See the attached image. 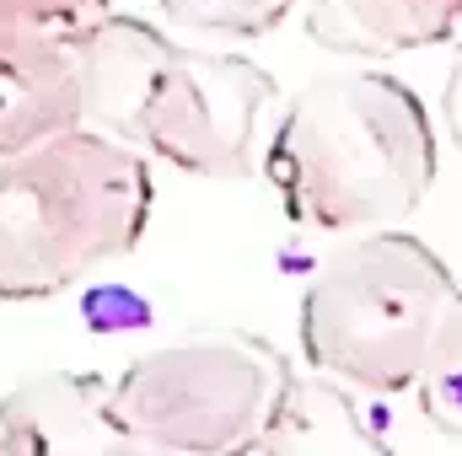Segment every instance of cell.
Masks as SVG:
<instances>
[{
    "label": "cell",
    "mask_w": 462,
    "mask_h": 456,
    "mask_svg": "<svg viewBox=\"0 0 462 456\" xmlns=\"http://www.w3.org/2000/svg\"><path fill=\"white\" fill-rule=\"evenodd\" d=\"M441 145L420 92L393 70H334L280 114L263 172L285 221L312 236L403 226L436 188Z\"/></svg>",
    "instance_id": "cell-1"
},
{
    "label": "cell",
    "mask_w": 462,
    "mask_h": 456,
    "mask_svg": "<svg viewBox=\"0 0 462 456\" xmlns=\"http://www.w3.org/2000/svg\"><path fill=\"white\" fill-rule=\"evenodd\" d=\"M151 161L118 134H60L0 156V301H43L140 247Z\"/></svg>",
    "instance_id": "cell-2"
},
{
    "label": "cell",
    "mask_w": 462,
    "mask_h": 456,
    "mask_svg": "<svg viewBox=\"0 0 462 456\" xmlns=\"http://www.w3.org/2000/svg\"><path fill=\"white\" fill-rule=\"evenodd\" d=\"M452 296V269L414 231L339 236L301 290V354L318 376L349 392H414Z\"/></svg>",
    "instance_id": "cell-3"
},
{
    "label": "cell",
    "mask_w": 462,
    "mask_h": 456,
    "mask_svg": "<svg viewBox=\"0 0 462 456\" xmlns=\"http://www.w3.org/2000/svg\"><path fill=\"white\" fill-rule=\"evenodd\" d=\"M291 381L285 354L269 339L210 328L129 360L114 376V419L178 456H253Z\"/></svg>",
    "instance_id": "cell-4"
},
{
    "label": "cell",
    "mask_w": 462,
    "mask_h": 456,
    "mask_svg": "<svg viewBox=\"0 0 462 456\" xmlns=\"http://www.w3.org/2000/svg\"><path fill=\"white\" fill-rule=\"evenodd\" d=\"M167 32L140 16H103L97 27L22 59H0V156L32 150L60 134H118L134 145V114Z\"/></svg>",
    "instance_id": "cell-5"
},
{
    "label": "cell",
    "mask_w": 462,
    "mask_h": 456,
    "mask_svg": "<svg viewBox=\"0 0 462 456\" xmlns=\"http://www.w3.org/2000/svg\"><path fill=\"white\" fill-rule=\"evenodd\" d=\"M274 97L280 87L263 65L221 49L167 43L134 114V145L194 178H247L263 161Z\"/></svg>",
    "instance_id": "cell-6"
},
{
    "label": "cell",
    "mask_w": 462,
    "mask_h": 456,
    "mask_svg": "<svg viewBox=\"0 0 462 456\" xmlns=\"http://www.w3.org/2000/svg\"><path fill=\"white\" fill-rule=\"evenodd\" d=\"M307 38L345 59L462 49V0H312Z\"/></svg>",
    "instance_id": "cell-7"
},
{
    "label": "cell",
    "mask_w": 462,
    "mask_h": 456,
    "mask_svg": "<svg viewBox=\"0 0 462 456\" xmlns=\"http://www.w3.org/2000/svg\"><path fill=\"white\" fill-rule=\"evenodd\" d=\"M258 456H393V446L349 403V387L318 376V381H291L285 408L274 414Z\"/></svg>",
    "instance_id": "cell-8"
},
{
    "label": "cell",
    "mask_w": 462,
    "mask_h": 456,
    "mask_svg": "<svg viewBox=\"0 0 462 456\" xmlns=\"http://www.w3.org/2000/svg\"><path fill=\"white\" fill-rule=\"evenodd\" d=\"M414 403L430 430L462 446V290L441 312V328L425 349V365L414 376Z\"/></svg>",
    "instance_id": "cell-9"
},
{
    "label": "cell",
    "mask_w": 462,
    "mask_h": 456,
    "mask_svg": "<svg viewBox=\"0 0 462 456\" xmlns=\"http://www.w3.org/2000/svg\"><path fill=\"white\" fill-rule=\"evenodd\" d=\"M114 16V0H0V59L38 54Z\"/></svg>",
    "instance_id": "cell-10"
},
{
    "label": "cell",
    "mask_w": 462,
    "mask_h": 456,
    "mask_svg": "<svg viewBox=\"0 0 462 456\" xmlns=\"http://www.w3.org/2000/svg\"><path fill=\"white\" fill-rule=\"evenodd\" d=\"M172 27H189L199 38H263L274 32L296 0H156Z\"/></svg>",
    "instance_id": "cell-11"
},
{
    "label": "cell",
    "mask_w": 462,
    "mask_h": 456,
    "mask_svg": "<svg viewBox=\"0 0 462 456\" xmlns=\"http://www.w3.org/2000/svg\"><path fill=\"white\" fill-rule=\"evenodd\" d=\"M49 456H178V451H162V446H151V441H140V435L118 430L114 408H108L103 419L81 424V430H76L65 446H54Z\"/></svg>",
    "instance_id": "cell-12"
},
{
    "label": "cell",
    "mask_w": 462,
    "mask_h": 456,
    "mask_svg": "<svg viewBox=\"0 0 462 456\" xmlns=\"http://www.w3.org/2000/svg\"><path fill=\"white\" fill-rule=\"evenodd\" d=\"M441 118H447V140L457 145V156H462V49L452 54L447 87H441Z\"/></svg>",
    "instance_id": "cell-13"
},
{
    "label": "cell",
    "mask_w": 462,
    "mask_h": 456,
    "mask_svg": "<svg viewBox=\"0 0 462 456\" xmlns=\"http://www.w3.org/2000/svg\"><path fill=\"white\" fill-rule=\"evenodd\" d=\"M0 456H5V446H0Z\"/></svg>",
    "instance_id": "cell-14"
}]
</instances>
